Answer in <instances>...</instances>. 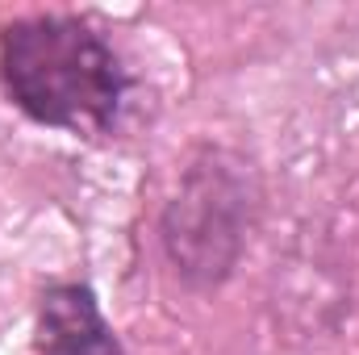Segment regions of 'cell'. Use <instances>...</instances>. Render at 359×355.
<instances>
[{
    "instance_id": "obj_1",
    "label": "cell",
    "mask_w": 359,
    "mask_h": 355,
    "mask_svg": "<svg viewBox=\"0 0 359 355\" xmlns=\"http://www.w3.org/2000/svg\"><path fill=\"white\" fill-rule=\"evenodd\" d=\"M0 92L42 130L113 142L134 113L138 80L92 17L25 13L0 25Z\"/></svg>"
},
{
    "instance_id": "obj_2",
    "label": "cell",
    "mask_w": 359,
    "mask_h": 355,
    "mask_svg": "<svg viewBox=\"0 0 359 355\" xmlns=\"http://www.w3.org/2000/svg\"><path fill=\"white\" fill-rule=\"evenodd\" d=\"M264 209L255 163L226 147L201 142L159 209V251L184 293H217L238 272Z\"/></svg>"
},
{
    "instance_id": "obj_3",
    "label": "cell",
    "mask_w": 359,
    "mask_h": 355,
    "mask_svg": "<svg viewBox=\"0 0 359 355\" xmlns=\"http://www.w3.org/2000/svg\"><path fill=\"white\" fill-rule=\"evenodd\" d=\"M34 355H126L88 280H50L34 301Z\"/></svg>"
}]
</instances>
